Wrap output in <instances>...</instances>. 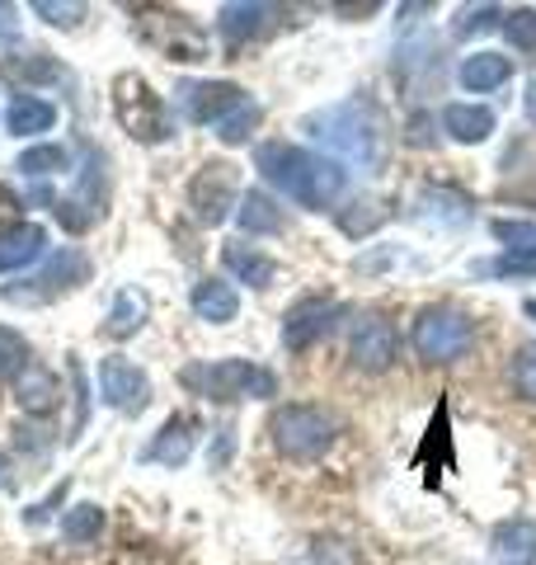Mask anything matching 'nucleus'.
<instances>
[{"mask_svg":"<svg viewBox=\"0 0 536 565\" xmlns=\"http://www.w3.org/2000/svg\"><path fill=\"white\" fill-rule=\"evenodd\" d=\"M71 166V156H66V147H57V141H39V147H29L24 156H20V174H29V180H47V174H62Z\"/></svg>","mask_w":536,"mask_h":565,"instance_id":"nucleus-30","label":"nucleus"},{"mask_svg":"<svg viewBox=\"0 0 536 565\" xmlns=\"http://www.w3.org/2000/svg\"><path fill=\"white\" fill-rule=\"evenodd\" d=\"M344 316V302H330V297H301V302L282 316V344L292 353H307L311 344H320L334 330V321Z\"/></svg>","mask_w":536,"mask_h":565,"instance_id":"nucleus-14","label":"nucleus"},{"mask_svg":"<svg viewBox=\"0 0 536 565\" xmlns=\"http://www.w3.org/2000/svg\"><path fill=\"white\" fill-rule=\"evenodd\" d=\"M268 20H274V6H249V0H231V6L217 10V33L231 43V47H240L249 39H259V33L268 29Z\"/></svg>","mask_w":536,"mask_h":565,"instance_id":"nucleus-21","label":"nucleus"},{"mask_svg":"<svg viewBox=\"0 0 536 565\" xmlns=\"http://www.w3.org/2000/svg\"><path fill=\"white\" fill-rule=\"evenodd\" d=\"M99 533H104V509L99 504H71L62 514V537L66 542L89 546V542H99Z\"/></svg>","mask_w":536,"mask_h":565,"instance_id":"nucleus-29","label":"nucleus"},{"mask_svg":"<svg viewBox=\"0 0 536 565\" xmlns=\"http://www.w3.org/2000/svg\"><path fill=\"white\" fill-rule=\"evenodd\" d=\"M114 114L122 122V132H128L132 141H147V147H160V141L174 137L170 104L160 99L141 76H132V71H122V76L114 81Z\"/></svg>","mask_w":536,"mask_h":565,"instance_id":"nucleus-6","label":"nucleus"},{"mask_svg":"<svg viewBox=\"0 0 536 565\" xmlns=\"http://www.w3.org/2000/svg\"><path fill=\"white\" fill-rule=\"evenodd\" d=\"M6 71L10 81H62V66L47 57V52H29V57H6Z\"/></svg>","mask_w":536,"mask_h":565,"instance_id":"nucleus-32","label":"nucleus"},{"mask_svg":"<svg viewBox=\"0 0 536 565\" xmlns=\"http://www.w3.org/2000/svg\"><path fill=\"white\" fill-rule=\"evenodd\" d=\"M499 20H504V10H499V6H480V10H467V14H461L457 33H461V39H471V33H485V29H494Z\"/></svg>","mask_w":536,"mask_h":565,"instance_id":"nucleus-40","label":"nucleus"},{"mask_svg":"<svg viewBox=\"0 0 536 565\" xmlns=\"http://www.w3.org/2000/svg\"><path fill=\"white\" fill-rule=\"evenodd\" d=\"M409 471H424L428 490H438L442 471H457V434H452V405H447V396H438L433 419L424 429V444L409 457Z\"/></svg>","mask_w":536,"mask_h":565,"instance_id":"nucleus-10","label":"nucleus"},{"mask_svg":"<svg viewBox=\"0 0 536 565\" xmlns=\"http://www.w3.org/2000/svg\"><path fill=\"white\" fill-rule=\"evenodd\" d=\"M523 311L532 316V321H536V297H532V302H523Z\"/></svg>","mask_w":536,"mask_h":565,"instance_id":"nucleus-46","label":"nucleus"},{"mask_svg":"<svg viewBox=\"0 0 536 565\" xmlns=\"http://www.w3.org/2000/svg\"><path fill=\"white\" fill-rule=\"evenodd\" d=\"M311 565H357V546L344 537H315L311 542Z\"/></svg>","mask_w":536,"mask_h":565,"instance_id":"nucleus-37","label":"nucleus"},{"mask_svg":"<svg viewBox=\"0 0 536 565\" xmlns=\"http://www.w3.org/2000/svg\"><path fill=\"white\" fill-rule=\"evenodd\" d=\"M33 14L47 24H57V29H76L85 20V6L81 0H66V6H57V0H33Z\"/></svg>","mask_w":536,"mask_h":565,"instance_id":"nucleus-38","label":"nucleus"},{"mask_svg":"<svg viewBox=\"0 0 536 565\" xmlns=\"http://www.w3.org/2000/svg\"><path fill=\"white\" fill-rule=\"evenodd\" d=\"M508 377H513V392H517V396H523V401H536V340L513 353Z\"/></svg>","mask_w":536,"mask_h":565,"instance_id":"nucleus-36","label":"nucleus"},{"mask_svg":"<svg viewBox=\"0 0 536 565\" xmlns=\"http://www.w3.org/2000/svg\"><path fill=\"white\" fill-rule=\"evenodd\" d=\"M409 340H415V353L424 363H433V367L438 363H461L475 349V321L461 307L438 302V307H424L415 316Z\"/></svg>","mask_w":536,"mask_h":565,"instance_id":"nucleus-5","label":"nucleus"},{"mask_svg":"<svg viewBox=\"0 0 536 565\" xmlns=\"http://www.w3.org/2000/svg\"><path fill=\"white\" fill-rule=\"evenodd\" d=\"M494 565H536V523L532 519H504L490 537Z\"/></svg>","mask_w":536,"mask_h":565,"instance_id":"nucleus-18","label":"nucleus"},{"mask_svg":"<svg viewBox=\"0 0 536 565\" xmlns=\"http://www.w3.org/2000/svg\"><path fill=\"white\" fill-rule=\"evenodd\" d=\"M132 33L147 47H156L170 62H203L207 57V33L189 20L184 10H165V6H141Z\"/></svg>","mask_w":536,"mask_h":565,"instance_id":"nucleus-7","label":"nucleus"},{"mask_svg":"<svg viewBox=\"0 0 536 565\" xmlns=\"http://www.w3.org/2000/svg\"><path fill=\"white\" fill-rule=\"evenodd\" d=\"M236 217H240V232L245 236H278L282 232V212H278V203L268 199L264 189H249L245 193L240 207H236Z\"/></svg>","mask_w":536,"mask_h":565,"instance_id":"nucleus-26","label":"nucleus"},{"mask_svg":"<svg viewBox=\"0 0 536 565\" xmlns=\"http://www.w3.org/2000/svg\"><path fill=\"white\" fill-rule=\"evenodd\" d=\"M47 250V232L39 222H14L10 232H0V274H24L29 264H39Z\"/></svg>","mask_w":536,"mask_h":565,"instance_id":"nucleus-16","label":"nucleus"},{"mask_svg":"<svg viewBox=\"0 0 536 565\" xmlns=\"http://www.w3.org/2000/svg\"><path fill=\"white\" fill-rule=\"evenodd\" d=\"M494 241L504 245L508 255H532L536 259V222H523V217H499L494 226Z\"/></svg>","mask_w":536,"mask_h":565,"instance_id":"nucleus-31","label":"nucleus"},{"mask_svg":"<svg viewBox=\"0 0 536 565\" xmlns=\"http://www.w3.org/2000/svg\"><path fill=\"white\" fill-rule=\"evenodd\" d=\"M141 326H147V297H141L137 288H122V292L114 297V307H109L104 334H109V340H132Z\"/></svg>","mask_w":536,"mask_h":565,"instance_id":"nucleus-27","label":"nucleus"},{"mask_svg":"<svg viewBox=\"0 0 536 565\" xmlns=\"http://www.w3.org/2000/svg\"><path fill=\"white\" fill-rule=\"evenodd\" d=\"M89 278V259L76 250V245H66V250H57L47 264L33 278H20V282H6L0 288V297L14 307H39V302H52V297H62L71 288H81V282Z\"/></svg>","mask_w":536,"mask_h":565,"instance_id":"nucleus-8","label":"nucleus"},{"mask_svg":"<svg viewBox=\"0 0 536 565\" xmlns=\"http://www.w3.org/2000/svg\"><path fill=\"white\" fill-rule=\"evenodd\" d=\"M57 122V104L52 99H39V95H14L10 109H6V128L14 137H39V132H52Z\"/></svg>","mask_w":536,"mask_h":565,"instance_id":"nucleus-25","label":"nucleus"},{"mask_svg":"<svg viewBox=\"0 0 536 565\" xmlns=\"http://www.w3.org/2000/svg\"><path fill=\"white\" fill-rule=\"evenodd\" d=\"M14 401H20V411L29 415H52L62 405V382L57 373H47V367L29 363L20 377H14Z\"/></svg>","mask_w":536,"mask_h":565,"instance_id":"nucleus-20","label":"nucleus"},{"mask_svg":"<svg viewBox=\"0 0 536 565\" xmlns=\"http://www.w3.org/2000/svg\"><path fill=\"white\" fill-rule=\"evenodd\" d=\"M29 367V340L20 330L0 326V377H20Z\"/></svg>","mask_w":536,"mask_h":565,"instance_id":"nucleus-35","label":"nucleus"},{"mask_svg":"<svg viewBox=\"0 0 536 565\" xmlns=\"http://www.w3.org/2000/svg\"><path fill=\"white\" fill-rule=\"evenodd\" d=\"M442 132L461 141V147H475V141H490L494 132V114L485 104H447L442 109Z\"/></svg>","mask_w":536,"mask_h":565,"instance_id":"nucleus-23","label":"nucleus"},{"mask_svg":"<svg viewBox=\"0 0 536 565\" xmlns=\"http://www.w3.org/2000/svg\"><path fill=\"white\" fill-rule=\"evenodd\" d=\"M222 264L240 282H249V288H268V282L278 278V264L268 259L264 250H255V245H245V241H226L222 245Z\"/></svg>","mask_w":536,"mask_h":565,"instance_id":"nucleus-24","label":"nucleus"},{"mask_svg":"<svg viewBox=\"0 0 536 565\" xmlns=\"http://www.w3.org/2000/svg\"><path fill=\"white\" fill-rule=\"evenodd\" d=\"M20 193H14V189H6V184H0V222H14V217H20Z\"/></svg>","mask_w":536,"mask_h":565,"instance_id":"nucleus-42","label":"nucleus"},{"mask_svg":"<svg viewBox=\"0 0 536 565\" xmlns=\"http://www.w3.org/2000/svg\"><path fill=\"white\" fill-rule=\"evenodd\" d=\"M99 401L118 415H141L151 401V377L132 359L109 353V359H99Z\"/></svg>","mask_w":536,"mask_h":565,"instance_id":"nucleus-11","label":"nucleus"},{"mask_svg":"<svg viewBox=\"0 0 536 565\" xmlns=\"http://www.w3.org/2000/svg\"><path fill=\"white\" fill-rule=\"evenodd\" d=\"M301 128H307L315 141H325L334 156H344L349 166L357 170H386L390 161V132H386V118L372 99H339L330 109H315L301 118Z\"/></svg>","mask_w":536,"mask_h":565,"instance_id":"nucleus-2","label":"nucleus"},{"mask_svg":"<svg viewBox=\"0 0 536 565\" xmlns=\"http://www.w3.org/2000/svg\"><path fill=\"white\" fill-rule=\"evenodd\" d=\"M14 29V6H0V33Z\"/></svg>","mask_w":536,"mask_h":565,"instance_id":"nucleus-44","label":"nucleus"},{"mask_svg":"<svg viewBox=\"0 0 536 565\" xmlns=\"http://www.w3.org/2000/svg\"><path fill=\"white\" fill-rule=\"evenodd\" d=\"M508 33V43L517 52H536V10L532 6H517V10H504V24H499Z\"/></svg>","mask_w":536,"mask_h":565,"instance_id":"nucleus-33","label":"nucleus"},{"mask_svg":"<svg viewBox=\"0 0 536 565\" xmlns=\"http://www.w3.org/2000/svg\"><path fill=\"white\" fill-rule=\"evenodd\" d=\"M480 274H494V278H536V259L532 255H499L490 264H480Z\"/></svg>","mask_w":536,"mask_h":565,"instance_id":"nucleus-39","label":"nucleus"},{"mask_svg":"<svg viewBox=\"0 0 536 565\" xmlns=\"http://www.w3.org/2000/svg\"><path fill=\"white\" fill-rule=\"evenodd\" d=\"M523 109H527V118L536 122V81H527V90H523Z\"/></svg>","mask_w":536,"mask_h":565,"instance_id":"nucleus-43","label":"nucleus"},{"mask_svg":"<svg viewBox=\"0 0 536 565\" xmlns=\"http://www.w3.org/2000/svg\"><path fill=\"white\" fill-rule=\"evenodd\" d=\"M405 141H409V147H433V118H428V114H415V118H409Z\"/></svg>","mask_w":536,"mask_h":565,"instance_id":"nucleus-41","label":"nucleus"},{"mask_svg":"<svg viewBox=\"0 0 536 565\" xmlns=\"http://www.w3.org/2000/svg\"><path fill=\"white\" fill-rule=\"evenodd\" d=\"M390 222V203L386 199H353L349 207H339V232L344 236H372L377 226Z\"/></svg>","mask_w":536,"mask_h":565,"instance_id":"nucleus-28","label":"nucleus"},{"mask_svg":"<svg viewBox=\"0 0 536 565\" xmlns=\"http://www.w3.org/2000/svg\"><path fill=\"white\" fill-rule=\"evenodd\" d=\"M184 386L199 392L217 405H231V401H268L278 396V377L268 367L249 363V359H217V363H193L184 367Z\"/></svg>","mask_w":536,"mask_h":565,"instance_id":"nucleus-3","label":"nucleus"},{"mask_svg":"<svg viewBox=\"0 0 536 565\" xmlns=\"http://www.w3.org/2000/svg\"><path fill=\"white\" fill-rule=\"evenodd\" d=\"M457 76L471 95H490V90H499V85L513 81V62L504 57V52H471Z\"/></svg>","mask_w":536,"mask_h":565,"instance_id":"nucleus-22","label":"nucleus"},{"mask_svg":"<svg viewBox=\"0 0 536 565\" xmlns=\"http://www.w3.org/2000/svg\"><path fill=\"white\" fill-rule=\"evenodd\" d=\"M236 203V166L231 161H207L199 174L189 180V212L199 226H222Z\"/></svg>","mask_w":536,"mask_h":565,"instance_id":"nucleus-9","label":"nucleus"},{"mask_svg":"<svg viewBox=\"0 0 536 565\" xmlns=\"http://www.w3.org/2000/svg\"><path fill=\"white\" fill-rule=\"evenodd\" d=\"M268 434H274V448L282 457H292V462H315V457L330 452L334 434H339V419L330 411H320V405L292 401V405H282V411H274Z\"/></svg>","mask_w":536,"mask_h":565,"instance_id":"nucleus-4","label":"nucleus"},{"mask_svg":"<svg viewBox=\"0 0 536 565\" xmlns=\"http://www.w3.org/2000/svg\"><path fill=\"white\" fill-rule=\"evenodd\" d=\"M193 434H199V424L189 415H170L165 424L156 429V438L141 452V462H156V467H184L189 452H193Z\"/></svg>","mask_w":536,"mask_h":565,"instance_id":"nucleus-15","label":"nucleus"},{"mask_svg":"<svg viewBox=\"0 0 536 565\" xmlns=\"http://www.w3.org/2000/svg\"><path fill=\"white\" fill-rule=\"evenodd\" d=\"M189 307L199 321L207 326H231L240 316V292L231 288L226 278H203V282H193V297H189Z\"/></svg>","mask_w":536,"mask_h":565,"instance_id":"nucleus-17","label":"nucleus"},{"mask_svg":"<svg viewBox=\"0 0 536 565\" xmlns=\"http://www.w3.org/2000/svg\"><path fill=\"white\" fill-rule=\"evenodd\" d=\"M249 95L236 81H189L174 90V104L184 109L189 122H203V128H217L222 118H231Z\"/></svg>","mask_w":536,"mask_h":565,"instance_id":"nucleus-12","label":"nucleus"},{"mask_svg":"<svg viewBox=\"0 0 536 565\" xmlns=\"http://www.w3.org/2000/svg\"><path fill=\"white\" fill-rule=\"evenodd\" d=\"M400 353V334L386 316H363L353 326V340H349V363L357 373H386Z\"/></svg>","mask_w":536,"mask_h":565,"instance_id":"nucleus-13","label":"nucleus"},{"mask_svg":"<svg viewBox=\"0 0 536 565\" xmlns=\"http://www.w3.org/2000/svg\"><path fill=\"white\" fill-rule=\"evenodd\" d=\"M415 207L424 222H438V226H467L475 217V203L452 184H428Z\"/></svg>","mask_w":536,"mask_h":565,"instance_id":"nucleus-19","label":"nucleus"},{"mask_svg":"<svg viewBox=\"0 0 536 565\" xmlns=\"http://www.w3.org/2000/svg\"><path fill=\"white\" fill-rule=\"evenodd\" d=\"M6 481H10V457L0 452V486H6Z\"/></svg>","mask_w":536,"mask_h":565,"instance_id":"nucleus-45","label":"nucleus"},{"mask_svg":"<svg viewBox=\"0 0 536 565\" xmlns=\"http://www.w3.org/2000/svg\"><path fill=\"white\" fill-rule=\"evenodd\" d=\"M255 170L282 193V199H292L307 212H325L344 199V166L330 161V156H320V151L292 147V141H259Z\"/></svg>","mask_w":536,"mask_h":565,"instance_id":"nucleus-1","label":"nucleus"},{"mask_svg":"<svg viewBox=\"0 0 536 565\" xmlns=\"http://www.w3.org/2000/svg\"><path fill=\"white\" fill-rule=\"evenodd\" d=\"M255 128H259V104L245 99L236 114L217 122V137L226 141V147H240V141H249V132H255Z\"/></svg>","mask_w":536,"mask_h":565,"instance_id":"nucleus-34","label":"nucleus"}]
</instances>
